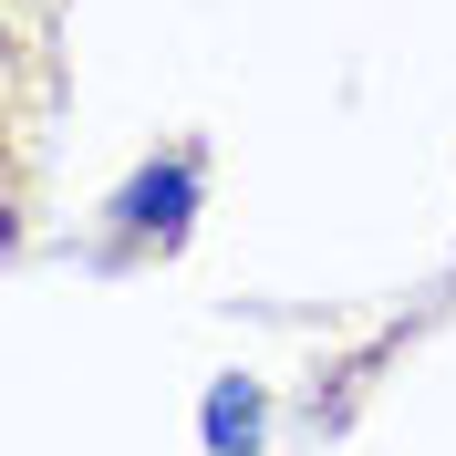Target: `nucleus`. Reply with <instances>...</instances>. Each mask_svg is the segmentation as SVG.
<instances>
[{
	"mask_svg": "<svg viewBox=\"0 0 456 456\" xmlns=\"http://www.w3.org/2000/svg\"><path fill=\"white\" fill-rule=\"evenodd\" d=\"M208 426H218V436H239V446H249V426H259V404H249V395H218V404H208Z\"/></svg>",
	"mask_w": 456,
	"mask_h": 456,
	"instance_id": "f257e3e1",
	"label": "nucleus"
}]
</instances>
